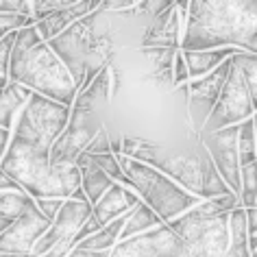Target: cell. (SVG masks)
<instances>
[{
  "label": "cell",
  "instance_id": "cell-1",
  "mask_svg": "<svg viewBox=\"0 0 257 257\" xmlns=\"http://www.w3.org/2000/svg\"><path fill=\"white\" fill-rule=\"evenodd\" d=\"M257 40V0H190L183 53L235 48L250 53Z\"/></svg>",
  "mask_w": 257,
  "mask_h": 257
},
{
  "label": "cell",
  "instance_id": "cell-2",
  "mask_svg": "<svg viewBox=\"0 0 257 257\" xmlns=\"http://www.w3.org/2000/svg\"><path fill=\"white\" fill-rule=\"evenodd\" d=\"M50 149L44 140L14 126L11 142L5 153L0 170H5L31 198H61L68 201L81 188V172L74 166H55Z\"/></svg>",
  "mask_w": 257,
  "mask_h": 257
},
{
  "label": "cell",
  "instance_id": "cell-3",
  "mask_svg": "<svg viewBox=\"0 0 257 257\" xmlns=\"http://www.w3.org/2000/svg\"><path fill=\"white\" fill-rule=\"evenodd\" d=\"M9 83L31 89L44 98L72 107L79 87L55 50L40 37L35 24L22 29L16 37L14 55L9 63Z\"/></svg>",
  "mask_w": 257,
  "mask_h": 257
},
{
  "label": "cell",
  "instance_id": "cell-4",
  "mask_svg": "<svg viewBox=\"0 0 257 257\" xmlns=\"http://www.w3.org/2000/svg\"><path fill=\"white\" fill-rule=\"evenodd\" d=\"M131 159H138V162H144L153 168L162 170L166 177H170L177 185H181L185 192H190L192 196L201 198V201L233 194L229 190V185L222 181V177L218 175L216 166L211 162L207 149L201 144V140L196 142L192 153L175 157L164 155V151L159 146L142 140L138 153Z\"/></svg>",
  "mask_w": 257,
  "mask_h": 257
},
{
  "label": "cell",
  "instance_id": "cell-5",
  "mask_svg": "<svg viewBox=\"0 0 257 257\" xmlns=\"http://www.w3.org/2000/svg\"><path fill=\"white\" fill-rule=\"evenodd\" d=\"M118 162L124 170L128 183H131V188L140 196V201L149 205L166 224H170L172 220L188 214L190 209H194L198 203H203L201 198L192 196L170 177H166L162 170L153 168L149 164L124 155H120Z\"/></svg>",
  "mask_w": 257,
  "mask_h": 257
},
{
  "label": "cell",
  "instance_id": "cell-6",
  "mask_svg": "<svg viewBox=\"0 0 257 257\" xmlns=\"http://www.w3.org/2000/svg\"><path fill=\"white\" fill-rule=\"evenodd\" d=\"M105 9H98L94 14L81 18L79 22H74L70 29H66L61 35H57L53 42H48V46L55 50V55L66 63L70 70L76 87L83 85L85 76L89 72H98L107 66L102 59V48H100V37H96V20Z\"/></svg>",
  "mask_w": 257,
  "mask_h": 257
},
{
  "label": "cell",
  "instance_id": "cell-7",
  "mask_svg": "<svg viewBox=\"0 0 257 257\" xmlns=\"http://www.w3.org/2000/svg\"><path fill=\"white\" fill-rule=\"evenodd\" d=\"M168 227L185 242L190 257H224L231 244L229 214L196 216L188 211Z\"/></svg>",
  "mask_w": 257,
  "mask_h": 257
},
{
  "label": "cell",
  "instance_id": "cell-8",
  "mask_svg": "<svg viewBox=\"0 0 257 257\" xmlns=\"http://www.w3.org/2000/svg\"><path fill=\"white\" fill-rule=\"evenodd\" d=\"M68 122H70L68 105L44 98L40 94H31L29 102L18 115L16 126L53 146L68 128Z\"/></svg>",
  "mask_w": 257,
  "mask_h": 257
},
{
  "label": "cell",
  "instance_id": "cell-9",
  "mask_svg": "<svg viewBox=\"0 0 257 257\" xmlns=\"http://www.w3.org/2000/svg\"><path fill=\"white\" fill-rule=\"evenodd\" d=\"M253 113H255V109H253L248 87L242 79V72L233 63V70H231L229 79L224 83L220 98H218L214 111H211L201 136L222 131V128H229V126H237V124H242V122L253 118Z\"/></svg>",
  "mask_w": 257,
  "mask_h": 257
},
{
  "label": "cell",
  "instance_id": "cell-10",
  "mask_svg": "<svg viewBox=\"0 0 257 257\" xmlns=\"http://www.w3.org/2000/svg\"><path fill=\"white\" fill-rule=\"evenodd\" d=\"M231 70H233V59H227L220 68H216L211 74L194 79L185 85V96H188V118L190 126L196 138H201L205 124H207L211 111H214L218 98L222 94V87L227 83Z\"/></svg>",
  "mask_w": 257,
  "mask_h": 257
},
{
  "label": "cell",
  "instance_id": "cell-11",
  "mask_svg": "<svg viewBox=\"0 0 257 257\" xmlns=\"http://www.w3.org/2000/svg\"><path fill=\"white\" fill-rule=\"evenodd\" d=\"M102 128L96 111H85V109L70 107V122L63 136L57 140L50 149V162L55 166H74L94 136Z\"/></svg>",
  "mask_w": 257,
  "mask_h": 257
},
{
  "label": "cell",
  "instance_id": "cell-12",
  "mask_svg": "<svg viewBox=\"0 0 257 257\" xmlns=\"http://www.w3.org/2000/svg\"><path fill=\"white\" fill-rule=\"evenodd\" d=\"M109 257H190V250L168 224H162L131 240L118 242Z\"/></svg>",
  "mask_w": 257,
  "mask_h": 257
},
{
  "label": "cell",
  "instance_id": "cell-13",
  "mask_svg": "<svg viewBox=\"0 0 257 257\" xmlns=\"http://www.w3.org/2000/svg\"><path fill=\"white\" fill-rule=\"evenodd\" d=\"M237 126H229L216 133H205L198 140L207 149L218 175L229 185V190L240 198V153H237Z\"/></svg>",
  "mask_w": 257,
  "mask_h": 257
},
{
  "label": "cell",
  "instance_id": "cell-14",
  "mask_svg": "<svg viewBox=\"0 0 257 257\" xmlns=\"http://www.w3.org/2000/svg\"><path fill=\"white\" fill-rule=\"evenodd\" d=\"M50 222L46 216L37 209H29L24 216L11 222V227L0 235V253H9L18 257H31L37 242L44 237V233L50 229Z\"/></svg>",
  "mask_w": 257,
  "mask_h": 257
},
{
  "label": "cell",
  "instance_id": "cell-15",
  "mask_svg": "<svg viewBox=\"0 0 257 257\" xmlns=\"http://www.w3.org/2000/svg\"><path fill=\"white\" fill-rule=\"evenodd\" d=\"M92 216V205L87 201H74L68 198L63 203L61 211L57 214V218L50 224V229L44 233V237L37 242V246L33 248L31 257H40L44 253H48L50 248H55L63 240H74V235L79 233V229L83 227V222Z\"/></svg>",
  "mask_w": 257,
  "mask_h": 257
},
{
  "label": "cell",
  "instance_id": "cell-16",
  "mask_svg": "<svg viewBox=\"0 0 257 257\" xmlns=\"http://www.w3.org/2000/svg\"><path fill=\"white\" fill-rule=\"evenodd\" d=\"M188 3H175L162 16L153 18L151 24L144 31L142 48H175L181 50V40L185 31V20H188Z\"/></svg>",
  "mask_w": 257,
  "mask_h": 257
},
{
  "label": "cell",
  "instance_id": "cell-17",
  "mask_svg": "<svg viewBox=\"0 0 257 257\" xmlns=\"http://www.w3.org/2000/svg\"><path fill=\"white\" fill-rule=\"evenodd\" d=\"M102 7L100 0H74V5H70L68 9H61L57 14L44 18V20L35 22V29L44 42H53L57 35H61L66 29H70L74 22H79L81 18H85L94 11Z\"/></svg>",
  "mask_w": 257,
  "mask_h": 257
},
{
  "label": "cell",
  "instance_id": "cell-18",
  "mask_svg": "<svg viewBox=\"0 0 257 257\" xmlns=\"http://www.w3.org/2000/svg\"><path fill=\"white\" fill-rule=\"evenodd\" d=\"M138 205H140V196L136 194V190L113 183L111 190L92 207V216L96 218V222L100 227H107L109 222L118 220V218L126 216L128 211H133Z\"/></svg>",
  "mask_w": 257,
  "mask_h": 257
},
{
  "label": "cell",
  "instance_id": "cell-19",
  "mask_svg": "<svg viewBox=\"0 0 257 257\" xmlns=\"http://www.w3.org/2000/svg\"><path fill=\"white\" fill-rule=\"evenodd\" d=\"M76 168H79V172H81V188H83V192H85L89 205L94 207V205L98 203L109 190H111L113 181L85 155V153L76 159Z\"/></svg>",
  "mask_w": 257,
  "mask_h": 257
},
{
  "label": "cell",
  "instance_id": "cell-20",
  "mask_svg": "<svg viewBox=\"0 0 257 257\" xmlns=\"http://www.w3.org/2000/svg\"><path fill=\"white\" fill-rule=\"evenodd\" d=\"M183 53V50H181ZM242 50L235 48H218V50H194V53H183L185 63L190 70V79H201V76L211 74L216 68H220L227 59H233Z\"/></svg>",
  "mask_w": 257,
  "mask_h": 257
},
{
  "label": "cell",
  "instance_id": "cell-21",
  "mask_svg": "<svg viewBox=\"0 0 257 257\" xmlns=\"http://www.w3.org/2000/svg\"><path fill=\"white\" fill-rule=\"evenodd\" d=\"M31 94H33L31 89L20 87L16 83H9L7 87L0 89V128L14 131L18 115H20L24 105L29 102Z\"/></svg>",
  "mask_w": 257,
  "mask_h": 257
},
{
  "label": "cell",
  "instance_id": "cell-22",
  "mask_svg": "<svg viewBox=\"0 0 257 257\" xmlns=\"http://www.w3.org/2000/svg\"><path fill=\"white\" fill-rule=\"evenodd\" d=\"M162 224H166V222L149 207V205H144L142 201H140V205L126 218V224L120 233V242L131 240V237H136V235H142V233H146V231L162 227Z\"/></svg>",
  "mask_w": 257,
  "mask_h": 257
},
{
  "label": "cell",
  "instance_id": "cell-23",
  "mask_svg": "<svg viewBox=\"0 0 257 257\" xmlns=\"http://www.w3.org/2000/svg\"><path fill=\"white\" fill-rule=\"evenodd\" d=\"M231 244L224 257H250L248 248V231H246V209L237 207L229 214Z\"/></svg>",
  "mask_w": 257,
  "mask_h": 257
},
{
  "label": "cell",
  "instance_id": "cell-24",
  "mask_svg": "<svg viewBox=\"0 0 257 257\" xmlns=\"http://www.w3.org/2000/svg\"><path fill=\"white\" fill-rule=\"evenodd\" d=\"M146 59L153 66V79L162 85H172V68L179 50L175 48H142Z\"/></svg>",
  "mask_w": 257,
  "mask_h": 257
},
{
  "label": "cell",
  "instance_id": "cell-25",
  "mask_svg": "<svg viewBox=\"0 0 257 257\" xmlns=\"http://www.w3.org/2000/svg\"><path fill=\"white\" fill-rule=\"evenodd\" d=\"M33 207L35 198H31L27 192H0V218L5 220L14 222Z\"/></svg>",
  "mask_w": 257,
  "mask_h": 257
},
{
  "label": "cell",
  "instance_id": "cell-26",
  "mask_svg": "<svg viewBox=\"0 0 257 257\" xmlns=\"http://www.w3.org/2000/svg\"><path fill=\"white\" fill-rule=\"evenodd\" d=\"M237 153H240V168L246 164L257 162V136H255L253 118L240 124V131H237Z\"/></svg>",
  "mask_w": 257,
  "mask_h": 257
},
{
  "label": "cell",
  "instance_id": "cell-27",
  "mask_svg": "<svg viewBox=\"0 0 257 257\" xmlns=\"http://www.w3.org/2000/svg\"><path fill=\"white\" fill-rule=\"evenodd\" d=\"M240 205L244 209L257 207V162L240 168Z\"/></svg>",
  "mask_w": 257,
  "mask_h": 257
},
{
  "label": "cell",
  "instance_id": "cell-28",
  "mask_svg": "<svg viewBox=\"0 0 257 257\" xmlns=\"http://www.w3.org/2000/svg\"><path fill=\"white\" fill-rule=\"evenodd\" d=\"M235 68L242 72V79L248 87L250 100H253V109L257 111V55L250 53H237L233 57Z\"/></svg>",
  "mask_w": 257,
  "mask_h": 257
},
{
  "label": "cell",
  "instance_id": "cell-29",
  "mask_svg": "<svg viewBox=\"0 0 257 257\" xmlns=\"http://www.w3.org/2000/svg\"><path fill=\"white\" fill-rule=\"evenodd\" d=\"M35 24L33 18L27 16H16V14H0V40H5L11 33H20L22 29Z\"/></svg>",
  "mask_w": 257,
  "mask_h": 257
},
{
  "label": "cell",
  "instance_id": "cell-30",
  "mask_svg": "<svg viewBox=\"0 0 257 257\" xmlns=\"http://www.w3.org/2000/svg\"><path fill=\"white\" fill-rule=\"evenodd\" d=\"M70 5H74V0H33L31 7H33V20L40 22L44 18L57 14L61 9H68Z\"/></svg>",
  "mask_w": 257,
  "mask_h": 257
},
{
  "label": "cell",
  "instance_id": "cell-31",
  "mask_svg": "<svg viewBox=\"0 0 257 257\" xmlns=\"http://www.w3.org/2000/svg\"><path fill=\"white\" fill-rule=\"evenodd\" d=\"M85 155H111V138H109L107 128L102 126L98 133L94 136V140L89 142V146L85 149Z\"/></svg>",
  "mask_w": 257,
  "mask_h": 257
},
{
  "label": "cell",
  "instance_id": "cell-32",
  "mask_svg": "<svg viewBox=\"0 0 257 257\" xmlns=\"http://www.w3.org/2000/svg\"><path fill=\"white\" fill-rule=\"evenodd\" d=\"M190 81L192 79H190L188 63H185L183 53L179 50L177 57H175V68H172V87H183V85H188Z\"/></svg>",
  "mask_w": 257,
  "mask_h": 257
},
{
  "label": "cell",
  "instance_id": "cell-33",
  "mask_svg": "<svg viewBox=\"0 0 257 257\" xmlns=\"http://www.w3.org/2000/svg\"><path fill=\"white\" fill-rule=\"evenodd\" d=\"M16 37H18V33H11L5 37V40H0V74L3 76L9 74V63H11V55H14Z\"/></svg>",
  "mask_w": 257,
  "mask_h": 257
},
{
  "label": "cell",
  "instance_id": "cell-34",
  "mask_svg": "<svg viewBox=\"0 0 257 257\" xmlns=\"http://www.w3.org/2000/svg\"><path fill=\"white\" fill-rule=\"evenodd\" d=\"M63 203H66V201H61V198H40V201H35L37 209H40L42 214L46 216L50 222H53L55 218H57V214H59V211H61Z\"/></svg>",
  "mask_w": 257,
  "mask_h": 257
},
{
  "label": "cell",
  "instance_id": "cell-35",
  "mask_svg": "<svg viewBox=\"0 0 257 257\" xmlns=\"http://www.w3.org/2000/svg\"><path fill=\"white\" fill-rule=\"evenodd\" d=\"M100 229H102V227H100L98 222H96V218H94V216H89L87 220L83 222V227L79 229V233L74 235V244H81L83 240H87V237H92L94 233H98Z\"/></svg>",
  "mask_w": 257,
  "mask_h": 257
},
{
  "label": "cell",
  "instance_id": "cell-36",
  "mask_svg": "<svg viewBox=\"0 0 257 257\" xmlns=\"http://www.w3.org/2000/svg\"><path fill=\"white\" fill-rule=\"evenodd\" d=\"M0 192H24V190L20 188V183L14 181V179L7 175V172L0 170Z\"/></svg>",
  "mask_w": 257,
  "mask_h": 257
},
{
  "label": "cell",
  "instance_id": "cell-37",
  "mask_svg": "<svg viewBox=\"0 0 257 257\" xmlns=\"http://www.w3.org/2000/svg\"><path fill=\"white\" fill-rule=\"evenodd\" d=\"M246 231H248V237L257 235V207L246 209Z\"/></svg>",
  "mask_w": 257,
  "mask_h": 257
},
{
  "label": "cell",
  "instance_id": "cell-38",
  "mask_svg": "<svg viewBox=\"0 0 257 257\" xmlns=\"http://www.w3.org/2000/svg\"><path fill=\"white\" fill-rule=\"evenodd\" d=\"M9 142H11V131L0 128V162H3L5 153H7V149H9Z\"/></svg>",
  "mask_w": 257,
  "mask_h": 257
},
{
  "label": "cell",
  "instance_id": "cell-39",
  "mask_svg": "<svg viewBox=\"0 0 257 257\" xmlns=\"http://www.w3.org/2000/svg\"><path fill=\"white\" fill-rule=\"evenodd\" d=\"M111 253H87V250H81V248H72L70 250V255L68 257H109Z\"/></svg>",
  "mask_w": 257,
  "mask_h": 257
},
{
  "label": "cell",
  "instance_id": "cell-40",
  "mask_svg": "<svg viewBox=\"0 0 257 257\" xmlns=\"http://www.w3.org/2000/svg\"><path fill=\"white\" fill-rule=\"evenodd\" d=\"M9 227H11V220H5V218H0V235H3Z\"/></svg>",
  "mask_w": 257,
  "mask_h": 257
},
{
  "label": "cell",
  "instance_id": "cell-41",
  "mask_svg": "<svg viewBox=\"0 0 257 257\" xmlns=\"http://www.w3.org/2000/svg\"><path fill=\"white\" fill-rule=\"evenodd\" d=\"M9 85V79H7V76H3V74H0V89H3V87H7Z\"/></svg>",
  "mask_w": 257,
  "mask_h": 257
},
{
  "label": "cell",
  "instance_id": "cell-42",
  "mask_svg": "<svg viewBox=\"0 0 257 257\" xmlns=\"http://www.w3.org/2000/svg\"><path fill=\"white\" fill-rule=\"evenodd\" d=\"M253 124H255V136H257V111L253 113Z\"/></svg>",
  "mask_w": 257,
  "mask_h": 257
},
{
  "label": "cell",
  "instance_id": "cell-43",
  "mask_svg": "<svg viewBox=\"0 0 257 257\" xmlns=\"http://www.w3.org/2000/svg\"><path fill=\"white\" fill-rule=\"evenodd\" d=\"M250 55H257V40H255V46H253V50H250Z\"/></svg>",
  "mask_w": 257,
  "mask_h": 257
},
{
  "label": "cell",
  "instance_id": "cell-44",
  "mask_svg": "<svg viewBox=\"0 0 257 257\" xmlns=\"http://www.w3.org/2000/svg\"><path fill=\"white\" fill-rule=\"evenodd\" d=\"M0 257H18V255H9V253H0Z\"/></svg>",
  "mask_w": 257,
  "mask_h": 257
},
{
  "label": "cell",
  "instance_id": "cell-45",
  "mask_svg": "<svg viewBox=\"0 0 257 257\" xmlns=\"http://www.w3.org/2000/svg\"><path fill=\"white\" fill-rule=\"evenodd\" d=\"M250 257H257V250H253V253H250Z\"/></svg>",
  "mask_w": 257,
  "mask_h": 257
}]
</instances>
